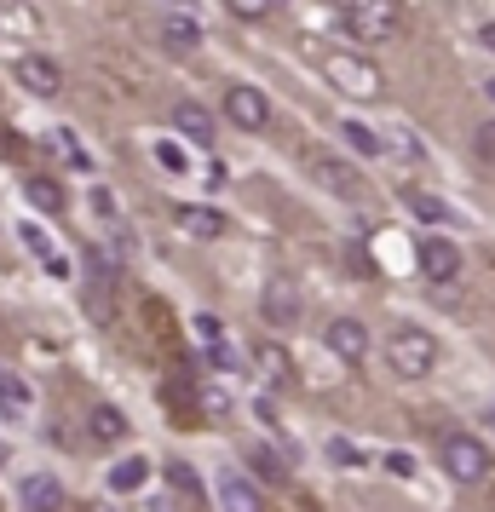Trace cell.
Returning <instances> with one entry per match:
<instances>
[{
    "mask_svg": "<svg viewBox=\"0 0 495 512\" xmlns=\"http://www.w3.org/2000/svg\"><path fill=\"white\" fill-rule=\"evenodd\" d=\"M334 6H340L346 35L363 41V47H380V41H392V35L403 29V6L398 0H334Z\"/></svg>",
    "mask_w": 495,
    "mask_h": 512,
    "instance_id": "obj_1",
    "label": "cell"
},
{
    "mask_svg": "<svg viewBox=\"0 0 495 512\" xmlns=\"http://www.w3.org/2000/svg\"><path fill=\"white\" fill-rule=\"evenodd\" d=\"M386 369L398 374V380H426V374L438 369V340L415 323H398L386 334Z\"/></svg>",
    "mask_w": 495,
    "mask_h": 512,
    "instance_id": "obj_2",
    "label": "cell"
},
{
    "mask_svg": "<svg viewBox=\"0 0 495 512\" xmlns=\"http://www.w3.org/2000/svg\"><path fill=\"white\" fill-rule=\"evenodd\" d=\"M438 461H444V472L455 478V484H484L495 472V455L484 438H472V432H449L444 443H438Z\"/></svg>",
    "mask_w": 495,
    "mask_h": 512,
    "instance_id": "obj_3",
    "label": "cell"
},
{
    "mask_svg": "<svg viewBox=\"0 0 495 512\" xmlns=\"http://www.w3.org/2000/svg\"><path fill=\"white\" fill-rule=\"evenodd\" d=\"M323 75H329L346 98H380V70L369 58H357V52H329V58H323Z\"/></svg>",
    "mask_w": 495,
    "mask_h": 512,
    "instance_id": "obj_4",
    "label": "cell"
},
{
    "mask_svg": "<svg viewBox=\"0 0 495 512\" xmlns=\"http://www.w3.org/2000/svg\"><path fill=\"white\" fill-rule=\"evenodd\" d=\"M225 116L236 127H248V133H260V127H271V98L260 87H248V81H236V87H225Z\"/></svg>",
    "mask_w": 495,
    "mask_h": 512,
    "instance_id": "obj_5",
    "label": "cell"
},
{
    "mask_svg": "<svg viewBox=\"0 0 495 512\" xmlns=\"http://www.w3.org/2000/svg\"><path fill=\"white\" fill-rule=\"evenodd\" d=\"M415 259H421V277L426 282H455V277H461V265H467L461 248H455L449 236H426L421 248H415Z\"/></svg>",
    "mask_w": 495,
    "mask_h": 512,
    "instance_id": "obj_6",
    "label": "cell"
},
{
    "mask_svg": "<svg viewBox=\"0 0 495 512\" xmlns=\"http://www.w3.org/2000/svg\"><path fill=\"white\" fill-rule=\"evenodd\" d=\"M260 311L271 328H294L300 323V288H294V277H271L260 294Z\"/></svg>",
    "mask_w": 495,
    "mask_h": 512,
    "instance_id": "obj_7",
    "label": "cell"
},
{
    "mask_svg": "<svg viewBox=\"0 0 495 512\" xmlns=\"http://www.w3.org/2000/svg\"><path fill=\"white\" fill-rule=\"evenodd\" d=\"M18 242H24L29 254L41 259V265H47V277H70V271H75L70 259H64V248H58V242H52V236L35 225V219H18Z\"/></svg>",
    "mask_w": 495,
    "mask_h": 512,
    "instance_id": "obj_8",
    "label": "cell"
},
{
    "mask_svg": "<svg viewBox=\"0 0 495 512\" xmlns=\"http://www.w3.org/2000/svg\"><path fill=\"white\" fill-rule=\"evenodd\" d=\"M18 81H24L35 98H52L58 87H64V70L52 64L47 52H18Z\"/></svg>",
    "mask_w": 495,
    "mask_h": 512,
    "instance_id": "obj_9",
    "label": "cell"
},
{
    "mask_svg": "<svg viewBox=\"0 0 495 512\" xmlns=\"http://www.w3.org/2000/svg\"><path fill=\"white\" fill-rule=\"evenodd\" d=\"M323 346H329L340 363H357V357L369 351V328L357 323V317H334V323L323 328Z\"/></svg>",
    "mask_w": 495,
    "mask_h": 512,
    "instance_id": "obj_10",
    "label": "cell"
},
{
    "mask_svg": "<svg viewBox=\"0 0 495 512\" xmlns=\"http://www.w3.org/2000/svg\"><path fill=\"white\" fill-rule=\"evenodd\" d=\"M202 35H208V29L196 24L190 12H162V18H156V41H162L167 52H196Z\"/></svg>",
    "mask_w": 495,
    "mask_h": 512,
    "instance_id": "obj_11",
    "label": "cell"
},
{
    "mask_svg": "<svg viewBox=\"0 0 495 512\" xmlns=\"http://www.w3.org/2000/svg\"><path fill=\"white\" fill-rule=\"evenodd\" d=\"M18 501H24V512H58L64 507V484L52 472H29L24 484H18Z\"/></svg>",
    "mask_w": 495,
    "mask_h": 512,
    "instance_id": "obj_12",
    "label": "cell"
},
{
    "mask_svg": "<svg viewBox=\"0 0 495 512\" xmlns=\"http://www.w3.org/2000/svg\"><path fill=\"white\" fill-rule=\"evenodd\" d=\"M219 507H225V512H265L254 478H242L236 466H225V472H219Z\"/></svg>",
    "mask_w": 495,
    "mask_h": 512,
    "instance_id": "obj_13",
    "label": "cell"
},
{
    "mask_svg": "<svg viewBox=\"0 0 495 512\" xmlns=\"http://www.w3.org/2000/svg\"><path fill=\"white\" fill-rule=\"evenodd\" d=\"M173 219H179V231H185V236H202V242H213V236L225 231V213H219V208H196V202L173 208Z\"/></svg>",
    "mask_w": 495,
    "mask_h": 512,
    "instance_id": "obj_14",
    "label": "cell"
},
{
    "mask_svg": "<svg viewBox=\"0 0 495 512\" xmlns=\"http://www.w3.org/2000/svg\"><path fill=\"white\" fill-rule=\"evenodd\" d=\"M173 127H179V133H185L190 144L213 150V116L202 110V104H179V110H173Z\"/></svg>",
    "mask_w": 495,
    "mask_h": 512,
    "instance_id": "obj_15",
    "label": "cell"
},
{
    "mask_svg": "<svg viewBox=\"0 0 495 512\" xmlns=\"http://www.w3.org/2000/svg\"><path fill=\"white\" fill-rule=\"evenodd\" d=\"M403 202H409V208H415V219H426V225H455V208H449L444 196L421 190V185H409V190H403Z\"/></svg>",
    "mask_w": 495,
    "mask_h": 512,
    "instance_id": "obj_16",
    "label": "cell"
},
{
    "mask_svg": "<svg viewBox=\"0 0 495 512\" xmlns=\"http://www.w3.org/2000/svg\"><path fill=\"white\" fill-rule=\"evenodd\" d=\"M150 484V461L144 455H121L116 466H110V489L116 495H133V489H144Z\"/></svg>",
    "mask_w": 495,
    "mask_h": 512,
    "instance_id": "obj_17",
    "label": "cell"
},
{
    "mask_svg": "<svg viewBox=\"0 0 495 512\" xmlns=\"http://www.w3.org/2000/svg\"><path fill=\"white\" fill-rule=\"evenodd\" d=\"M311 173H317V185H323V190H340V196H352V190H357L352 167H346V162H334V156H323V150L311 156Z\"/></svg>",
    "mask_w": 495,
    "mask_h": 512,
    "instance_id": "obj_18",
    "label": "cell"
},
{
    "mask_svg": "<svg viewBox=\"0 0 495 512\" xmlns=\"http://www.w3.org/2000/svg\"><path fill=\"white\" fill-rule=\"evenodd\" d=\"M87 426H93V438H98V443H121V438H127V415H121L116 403H93Z\"/></svg>",
    "mask_w": 495,
    "mask_h": 512,
    "instance_id": "obj_19",
    "label": "cell"
},
{
    "mask_svg": "<svg viewBox=\"0 0 495 512\" xmlns=\"http://www.w3.org/2000/svg\"><path fill=\"white\" fill-rule=\"evenodd\" d=\"M24 196H29L41 213H64V185H58V179H47V173H29V179H24Z\"/></svg>",
    "mask_w": 495,
    "mask_h": 512,
    "instance_id": "obj_20",
    "label": "cell"
},
{
    "mask_svg": "<svg viewBox=\"0 0 495 512\" xmlns=\"http://www.w3.org/2000/svg\"><path fill=\"white\" fill-rule=\"evenodd\" d=\"M254 363H260V374L271 386H288V380H294V363H288V351L277 346V340H265V346L254 351Z\"/></svg>",
    "mask_w": 495,
    "mask_h": 512,
    "instance_id": "obj_21",
    "label": "cell"
},
{
    "mask_svg": "<svg viewBox=\"0 0 495 512\" xmlns=\"http://www.w3.org/2000/svg\"><path fill=\"white\" fill-rule=\"evenodd\" d=\"M29 403H35V397H29L24 380H18V374H0V415H6V420H24Z\"/></svg>",
    "mask_w": 495,
    "mask_h": 512,
    "instance_id": "obj_22",
    "label": "cell"
},
{
    "mask_svg": "<svg viewBox=\"0 0 495 512\" xmlns=\"http://www.w3.org/2000/svg\"><path fill=\"white\" fill-rule=\"evenodd\" d=\"M340 133H346V144L357 156H386V133H375L369 121H340Z\"/></svg>",
    "mask_w": 495,
    "mask_h": 512,
    "instance_id": "obj_23",
    "label": "cell"
},
{
    "mask_svg": "<svg viewBox=\"0 0 495 512\" xmlns=\"http://www.w3.org/2000/svg\"><path fill=\"white\" fill-rule=\"evenodd\" d=\"M208 363H213V369H248L254 357H236V346L219 334V340H208Z\"/></svg>",
    "mask_w": 495,
    "mask_h": 512,
    "instance_id": "obj_24",
    "label": "cell"
},
{
    "mask_svg": "<svg viewBox=\"0 0 495 512\" xmlns=\"http://www.w3.org/2000/svg\"><path fill=\"white\" fill-rule=\"evenodd\" d=\"M167 484L179 489V495H190V501H202V478H196V472H190L185 461H173V466H167Z\"/></svg>",
    "mask_w": 495,
    "mask_h": 512,
    "instance_id": "obj_25",
    "label": "cell"
},
{
    "mask_svg": "<svg viewBox=\"0 0 495 512\" xmlns=\"http://www.w3.org/2000/svg\"><path fill=\"white\" fill-rule=\"evenodd\" d=\"M248 455H254V466H260V472H265V478H271V484H283V478H288V466L277 461V455H271L265 443H248Z\"/></svg>",
    "mask_w": 495,
    "mask_h": 512,
    "instance_id": "obj_26",
    "label": "cell"
},
{
    "mask_svg": "<svg viewBox=\"0 0 495 512\" xmlns=\"http://www.w3.org/2000/svg\"><path fill=\"white\" fill-rule=\"evenodd\" d=\"M225 6H231V18H242V24H260V18H271L277 0H225Z\"/></svg>",
    "mask_w": 495,
    "mask_h": 512,
    "instance_id": "obj_27",
    "label": "cell"
},
{
    "mask_svg": "<svg viewBox=\"0 0 495 512\" xmlns=\"http://www.w3.org/2000/svg\"><path fill=\"white\" fill-rule=\"evenodd\" d=\"M329 461L334 466H363V449L352 438H329Z\"/></svg>",
    "mask_w": 495,
    "mask_h": 512,
    "instance_id": "obj_28",
    "label": "cell"
},
{
    "mask_svg": "<svg viewBox=\"0 0 495 512\" xmlns=\"http://www.w3.org/2000/svg\"><path fill=\"white\" fill-rule=\"evenodd\" d=\"M52 144H58V150H64V156H70V162L81 167V173H87V150L75 144V133H70V127H58V133H52Z\"/></svg>",
    "mask_w": 495,
    "mask_h": 512,
    "instance_id": "obj_29",
    "label": "cell"
},
{
    "mask_svg": "<svg viewBox=\"0 0 495 512\" xmlns=\"http://www.w3.org/2000/svg\"><path fill=\"white\" fill-rule=\"evenodd\" d=\"M156 162H162L167 173H185V150H179L173 139H162V144H156Z\"/></svg>",
    "mask_w": 495,
    "mask_h": 512,
    "instance_id": "obj_30",
    "label": "cell"
},
{
    "mask_svg": "<svg viewBox=\"0 0 495 512\" xmlns=\"http://www.w3.org/2000/svg\"><path fill=\"white\" fill-rule=\"evenodd\" d=\"M202 403H208V415H213V420H225V415H231V397L219 392V386H208V392H202Z\"/></svg>",
    "mask_w": 495,
    "mask_h": 512,
    "instance_id": "obj_31",
    "label": "cell"
},
{
    "mask_svg": "<svg viewBox=\"0 0 495 512\" xmlns=\"http://www.w3.org/2000/svg\"><path fill=\"white\" fill-rule=\"evenodd\" d=\"M472 150H478L484 162H495V121H484V127H478V139H472Z\"/></svg>",
    "mask_w": 495,
    "mask_h": 512,
    "instance_id": "obj_32",
    "label": "cell"
},
{
    "mask_svg": "<svg viewBox=\"0 0 495 512\" xmlns=\"http://www.w3.org/2000/svg\"><path fill=\"white\" fill-rule=\"evenodd\" d=\"M93 213L98 219H116V196L110 190H93Z\"/></svg>",
    "mask_w": 495,
    "mask_h": 512,
    "instance_id": "obj_33",
    "label": "cell"
},
{
    "mask_svg": "<svg viewBox=\"0 0 495 512\" xmlns=\"http://www.w3.org/2000/svg\"><path fill=\"white\" fill-rule=\"evenodd\" d=\"M386 472H398V478H409V472H415V461H409V455H386Z\"/></svg>",
    "mask_w": 495,
    "mask_h": 512,
    "instance_id": "obj_34",
    "label": "cell"
},
{
    "mask_svg": "<svg viewBox=\"0 0 495 512\" xmlns=\"http://www.w3.org/2000/svg\"><path fill=\"white\" fill-rule=\"evenodd\" d=\"M478 41H484V47L495 52V24H484V29H478Z\"/></svg>",
    "mask_w": 495,
    "mask_h": 512,
    "instance_id": "obj_35",
    "label": "cell"
},
{
    "mask_svg": "<svg viewBox=\"0 0 495 512\" xmlns=\"http://www.w3.org/2000/svg\"><path fill=\"white\" fill-rule=\"evenodd\" d=\"M484 432H495V409H484Z\"/></svg>",
    "mask_w": 495,
    "mask_h": 512,
    "instance_id": "obj_36",
    "label": "cell"
},
{
    "mask_svg": "<svg viewBox=\"0 0 495 512\" xmlns=\"http://www.w3.org/2000/svg\"><path fill=\"white\" fill-rule=\"evenodd\" d=\"M484 93H490V104H495V75H490V81H484Z\"/></svg>",
    "mask_w": 495,
    "mask_h": 512,
    "instance_id": "obj_37",
    "label": "cell"
},
{
    "mask_svg": "<svg viewBox=\"0 0 495 512\" xmlns=\"http://www.w3.org/2000/svg\"><path fill=\"white\" fill-rule=\"evenodd\" d=\"M173 6H185V0H173Z\"/></svg>",
    "mask_w": 495,
    "mask_h": 512,
    "instance_id": "obj_38",
    "label": "cell"
}]
</instances>
